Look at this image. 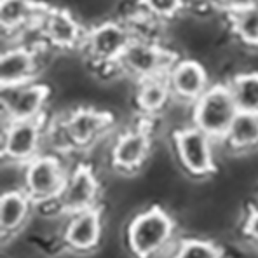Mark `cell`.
Instances as JSON below:
<instances>
[{
    "mask_svg": "<svg viewBox=\"0 0 258 258\" xmlns=\"http://www.w3.org/2000/svg\"><path fill=\"white\" fill-rule=\"evenodd\" d=\"M176 242V220L159 204L136 211L124 229V244L133 258H168Z\"/></svg>",
    "mask_w": 258,
    "mask_h": 258,
    "instance_id": "obj_1",
    "label": "cell"
},
{
    "mask_svg": "<svg viewBox=\"0 0 258 258\" xmlns=\"http://www.w3.org/2000/svg\"><path fill=\"white\" fill-rule=\"evenodd\" d=\"M154 119H136L122 131H115L108 143L107 161L112 173L135 176L152 161L154 152Z\"/></svg>",
    "mask_w": 258,
    "mask_h": 258,
    "instance_id": "obj_2",
    "label": "cell"
},
{
    "mask_svg": "<svg viewBox=\"0 0 258 258\" xmlns=\"http://www.w3.org/2000/svg\"><path fill=\"white\" fill-rule=\"evenodd\" d=\"M133 40V33L120 18H105L87 26L82 58L105 75L112 70Z\"/></svg>",
    "mask_w": 258,
    "mask_h": 258,
    "instance_id": "obj_3",
    "label": "cell"
},
{
    "mask_svg": "<svg viewBox=\"0 0 258 258\" xmlns=\"http://www.w3.org/2000/svg\"><path fill=\"white\" fill-rule=\"evenodd\" d=\"M180 56V52L166 44L133 39L117 64L107 75L126 77L131 82H140L143 79L166 75Z\"/></svg>",
    "mask_w": 258,
    "mask_h": 258,
    "instance_id": "obj_4",
    "label": "cell"
},
{
    "mask_svg": "<svg viewBox=\"0 0 258 258\" xmlns=\"http://www.w3.org/2000/svg\"><path fill=\"white\" fill-rule=\"evenodd\" d=\"M171 152L180 169L194 180H208L218 171L216 149L218 142L196 126H185L171 133Z\"/></svg>",
    "mask_w": 258,
    "mask_h": 258,
    "instance_id": "obj_5",
    "label": "cell"
},
{
    "mask_svg": "<svg viewBox=\"0 0 258 258\" xmlns=\"http://www.w3.org/2000/svg\"><path fill=\"white\" fill-rule=\"evenodd\" d=\"M70 168L68 159L51 152H42L25 164L23 190L33 201L37 210H47L58 201L68 180Z\"/></svg>",
    "mask_w": 258,
    "mask_h": 258,
    "instance_id": "obj_6",
    "label": "cell"
},
{
    "mask_svg": "<svg viewBox=\"0 0 258 258\" xmlns=\"http://www.w3.org/2000/svg\"><path fill=\"white\" fill-rule=\"evenodd\" d=\"M77 154H89L115 133V115L98 105H74L59 112Z\"/></svg>",
    "mask_w": 258,
    "mask_h": 258,
    "instance_id": "obj_7",
    "label": "cell"
},
{
    "mask_svg": "<svg viewBox=\"0 0 258 258\" xmlns=\"http://www.w3.org/2000/svg\"><path fill=\"white\" fill-rule=\"evenodd\" d=\"M103 192V183L94 166L87 161H79L72 164L61 196L51 208L44 211L58 213L67 218L70 215L101 206Z\"/></svg>",
    "mask_w": 258,
    "mask_h": 258,
    "instance_id": "obj_8",
    "label": "cell"
},
{
    "mask_svg": "<svg viewBox=\"0 0 258 258\" xmlns=\"http://www.w3.org/2000/svg\"><path fill=\"white\" fill-rule=\"evenodd\" d=\"M239 113L225 82H213L210 89L192 105V126L206 133L211 140L222 142Z\"/></svg>",
    "mask_w": 258,
    "mask_h": 258,
    "instance_id": "obj_9",
    "label": "cell"
},
{
    "mask_svg": "<svg viewBox=\"0 0 258 258\" xmlns=\"http://www.w3.org/2000/svg\"><path fill=\"white\" fill-rule=\"evenodd\" d=\"M47 117L33 120H6L2 119V161L28 164L45 150V124Z\"/></svg>",
    "mask_w": 258,
    "mask_h": 258,
    "instance_id": "obj_10",
    "label": "cell"
},
{
    "mask_svg": "<svg viewBox=\"0 0 258 258\" xmlns=\"http://www.w3.org/2000/svg\"><path fill=\"white\" fill-rule=\"evenodd\" d=\"M52 91L42 81L0 87V108L6 120H33L49 115Z\"/></svg>",
    "mask_w": 258,
    "mask_h": 258,
    "instance_id": "obj_11",
    "label": "cell"
},
{
    "mask_svg": "<svg viewBox=\"0 0 258 258\" xmlns=\"http://www.w3.org/2000/svg\"><path fill=\"white\" fill-rule=\"evenodd\" d=\"M105 236V213L103 206L91 208L67 216L61 230V246L64 253L72 256L93 255L101 246Z\"/></svg>",
    "mask_w": 258,
    "mask_h": 258,
    "instance_id": "obj_12",
    "label": "cell"
},
{
    "mask_svg": "<svg viewBox=\"0 0 258 258\" xmlns=\"http://www.w3.org/2000/svg\"><path fill=\"white\" fill-rule=\"evenodd\" d=\"M39 28L44 44L54 52L81 51L87 32V25L74 11L54 4L47 7Z\"/></svg>",
    "mask_w": 258,
    "mask_h": 258,
    "instance_id": "obj_13",
    "label": "cell"
},
{
    "mask_svg": "<svg viewBox=\"0 0 258 258\" xmlns=\"http://www.w3.org/2000/svg\"><path fill=\"white\" fill-rule=\"evenodd\" d=\"M49 47H30L25 44L2 49L0 54V82L2 86H21L40 81L44 70V54Z\"/></svg>",
    "mask_w": 258,
    "mask_h": 258,
    "instance_id": "obj_14",
    "label": "cell"
},
{
    "mask_svg": "<svg viewBox=\"0 0 258 258\" xmlns=\"http://www.w3.org/2000/svg\"><path fill=\"white\" fill-rule=\"evenodd\" d=\"M173 100L192 105L213 84L208 67L203 59L192 56H180L166 74Z\"/></svg>",
    "mask_w": 258,
    "mask_h": 258,
    "instance_id": "obj_15",
    "label": "cell"
},
{
    "mask_svg": "<svg viewBox=\"0 0 258 258\" xmlns=\"http://www.w3.org/2000/svg\"><path fill=\"white\" fill-rule=\"evenodd\" d=\"M49 6L44 0H0L2 49L18 45V35L39 28Z\"/></svg>",
    "mask_w": 258,
    "mask_h": 258,
    "instance_id": "obj_16",
    "label": "cell"
},
{
    "mask_svg": "<svg viewBox=\"0 0 258 258\" xmlns=\"http://www.w3.org/2000/svg\"><path fill=\"white\" fill-rule=\"evenodd\" d=\"M37 213V206L26 196L25 190L2 192L0 199V230H2L4 246L18 239L26 227L32 223Z\"/></svg>",
    "mask_w": 258,
    "mask_h": 258,
    "instance_id": "obj_17",
    "label": "cell"
},
{
    "mask_svg": "<svg viewBox=\"0 0 258 258\" xmlns=\"http://www.w3.org/2000/svg\"><path fill=\"white\" fill-rule=\"evenodd\" d=\"M133 101L143 119H161L162 113L173 103V94L169 89L166 75L143 79L133 87Z\"/></svg>",
    "mask_w": 258,
    "mask_h": 258,
    "instance_id": "obj_18",
    "label": "cell"
},
{
    "mask_svg": "<svg viewBox=\"0 0 258 258\" xmlns=\"http://www.w3.org/2000/svg\"><path fill=\"white\" fill-rule=\"evenodd\" d=\"M218 143L232 155H249L258 152V113L239 112L225 138Z\"/></svg>",
    "mask_w": 258,
    "mask_h": 258,
    "instance_id": "obj_19",
    "label": "cell"
},
{
    "mask_svg": "<svg viewBox=\"0 0 258 258\" xmlns=\"http://www.w3.org/2000/svg\"><path fill=\"white\" fill-rule=\"evenodd\" d=\"M230 89L239 112L258 113V70L256 68H244L237 70L223 81Z\"/></svg>",
    "mask_w": 258,
    "mask_h": 258,
    "instance_id": "obj_20",
    "label": "cell"
},
{
    "mask_svg": "<svg viewBox=\"0 0 258 258\" xmlns=\"http://www.w3.org/2000/svg\"><path fill=\"white\" fill-rule=\"evenodd\" d=\"M227 30L236 44L249 51H258V11L253 6L227 14Z\"/></svg>",
    "mask_w": 258,
    "mask_h": 258,
    "instance_id": "obj_21",
    "label": "cell"
},
{
    "mask_svg": "<svg viewBox=\"0 0 258 258\" xmlns=\"http://www.w3.org/2000/svg\"><path fill=\"white\" fill-rule=\"evenodd\" d=\"M168 258H225V249L213 239L190 236L178 239Z\"/></svg>",
    "mask_w": 258,
    "mask_h": 258,
    "instance_id": "obj_22",
    "label": "cell"
},
{
    "mask_svg": "<svg viewBox=\"0 0 258 258\" xmlns=\"http://www.w3.org/2000/svg\"><path fill=\"white\" fill-rule=\"evenodd\" d=\"M136 4L142 11L162 23H171L185 13L183 0H136Z\"/></svg>",
    "mask_w": 258,
    "mask_h": 258,
    "instance_id": "obj_23",
    "label": "cell"
},
{
    "mask_svg": "<svg viewBox=\"0 0 258 258\" xmlns=\"http://www.w3.org/2000/svg\"><path fill=\"white\" fill-rule=\"evenodd\" d=\"M241 227L246 242L258 251V204H253L246 210Z\"/></svg>",
    "mask_w": 258,
    "mask_h": 258,
    "instance_id": "obj_24",
    "label": "cell"
},
{
    "mask_svg": "<svg viewBox=\"0 0 258 258\" xmlns=\"http://www.w3.org/2000/svg\"><path fill=\"white\" fill-rule=\"evenodd\" d=\"M251 6V0H211V9L220 14H230L237 9Z\"/></svg>",
    "mask_w": 258,
    "mask_h": 258,
    "instance_id": "obj_25",
    "label": "cell"
},
{
    "mask_svg": "<svg viewBox=\"0 0 258 258\" xmlns=\"http://www.w3.org/2000/svg\"><path fill=\"white\" fill-rule=\"evenodd\" d=\"M185 11L192 14H204L211 11V0H183Z\"/></svg>",
    "mask_w": 258,
    "mask_h": 258,
    "instance_id": "obj_26",
    "label": "cell"
},
{
    "mask_svg": "<svg viewBox=\"0 0 258 258\" xmlns=\"http://www.w3.org/2000/svg\"><path fill=\"white\" fill-rule=\"evenodd\" d=\"M251 6L258 11V0H251Z\"/></svg>",
    "mask_w": 258,
    "mask_h": 258,
    "instance_id": "obj_27",
    "label": "cell"
}]
</instances>
